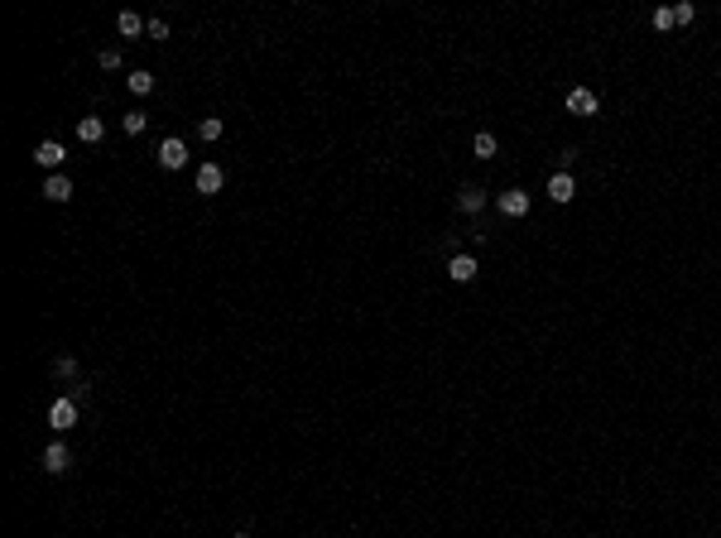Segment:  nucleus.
Returning <instances> with one entry per match:
<instances>
[{"instance_id":"obj_4","label":"nucleus","mask_w":721,"mask_h":538,"mask_svg":"<svg viewBox=\"0 0 721 538\" xmlns=\"http://www.w3.org/2000/svg\"><path fill=\"white\" fill-rule=\"evenodd\" d=\"M548 198H553V202H572V198H577V183H572V173H567V168L548 178Z\"/></svg>"},{"instance_id":"obj_3","label":"nucleus","mask_w":721,"mask_h":538,"mask_svg":"<svg viewBox=\"0 0 721 538\" xmlns=\"http://www.w3.org/2000/svg\"><path fill=\"white\" fill-rule=\"evenodd\" d=\"M221 183H226V173H221V163H202V168H198V193H202V198H212V193H221Z\"/></svg>"},{"instance_id":"obj_14","label":"nucleus","mask_w":721,"mask_h":538,"mask_svg":"<svg viewBox=\"0 0 721 538\" xmlns=\"http://www.w3.org/2000/svg\"><path fill=\"white\" fill-rule=\"evenodd\" d=\"M125 87H130L135 97H149V92H154V72H144V68H140V72H130V77H125Z\"/></svg>"},{"instance_id":"obj_12","label":"nucleus","mask_w":721,"mask_h":538,"mask_svg":"<svg viewBox=\"0 0 721 538\" xmlns=\"http://www.w3.org/2000/svg\"><path fill=\"white\" fill-rule=\"evenodd\" d=\"M101 135H106L101 116H82V120H78V140H82V144H97Z\"/></svg>"},{"instance_id":"obj_10","label":"nucleus","mask_w":721,"mask_h":538,"mask_svg":"<svg viewBox=\"0 0 721 538\" xmlns=\"http://www.w3.org/2000/svg\"><path fill=\"white\" fill-rule=\"evenodd\" d=\"M183 163H188L183 140H164V144H159V168H183Z\"/></svg>"},{"instance_id":"obj_16","label":"nucleus","mask_w":721,"mask_h":538,"mask_svg":"<svg viewBox=\"0 0 721 538\" xmlns=\"http://www.w3.org/2000/svg\"><path fill=\"white\" fill-rule=\"evenodd\" d=\"M198 135H202L207 144H212V140H221V116H207V120L198 125Z\"/></svg>"},{"instance_id":"obj_22","label":"nucleus","mask_w":721,"mask_h":538,"mask_svg":"<svg viewBox=\"0 0 721 538\" xmlns=\"http://www.w3.org/2000/svg\"><path fill=\"white\" fill-rule=\"evenodd\" d=\"M149 39H169V24H164V20H149Z\"/></svg>"},{"instance_id":"obj_15","label":"nucleus","mask_w":721,"mask_h":538,"mask_svg":"<svg viewBox=\"0 0 721 538\" xmlns=\"http://www.w3.org/2000/svg\"><path fill=\"white\" fill-rule=\"evenodd\" d=\"M120 125H125V135H140L144 125H149V116H144V111H125V120H120Z\"/></svg>"},{"instance_id":"obj_23","label":"nucleus","mask_w":721,"mask_h":538,"mask_svg":"<svg viewBox=\"0 0 721 538\" xmlns=\"http://www.w3.org/2000/svg\"><path fill=\"white\" fill-rule=\"evenodd\" d=\"M231 538H250V534H231Z\"/></svg>"},{"instance_id":"obj_11","label":"nucleus","mask_w":721,"mask_h":538,"mask_svg":"<svg viewBox=\"0 0 721 538\" xmlns=\"http://www.w3.org/2000/svg\"><path fill=\"white\" fill-rule=\"evenodd\" d=\"M457 207L476 217L481 207H486V188H476V183H461V193H457Z\"/></svg>"},{"instance_id":"obj_21","label":"nucleus","mask_w":721,"mask_h":538,"mask_svg":"<svg viewBox=\"0 0 721 538\" xmlns=\"http://www.w3.org/2000/svg\"><path fill=\"white\" fill-rule=\"evenodd\" d=\"M53 375H78V360H73V356H58V360H53Z\"/></svg>"},{"instance_id":"obj_20","label":"nucleus","mask_w":721,"mask_h":538,"mask_svg":"<svg viewBox=\"0 0 721 538\" xmlns=\"http://www.w3.org/2000/svg\"><path fill=\"white\" fill-rule=\"evenodd\" d=\"M654 29H659V34H668V29H673V5L654 10Z\"/></svg>"},{"instance_id":"obj_9","label":"nucleus","mask_w":721,"mask_h":538,"mask_svg":"<svg viewBox=\"0 0 721 538\" xmlns=\"http://www.w3.org/2000/svg\"><path fill=\"white\" fill-rule=\"evenodd\" d=\"M567 111H572V116H597V97H592L587 87H572V92H567Z\"/></svg>"},{"instance_id":"obj_1","label":"nucleus","mask_w":721,"mask_h":538,"mask_svg":"<svg viewBox=\"0 0 721 538\" xmlns=\"http://www.w3.org/2000/svg\"><path fill=\"white\" fill-rule=\"evenodd\" d=\"M43 471H48V476H68V471H73V452H68L63 442H48V447H43Z\"/></svg>"},{"instance_id":"obj_19","label":"nucleus","mask_w":721,"mask_h":538,"mask_svg":"<svg viewBox=\"0 0 721 538\" xmlns=\"http://www.w3.org/2000/svg\"><path fill=\"white\" fill-rule=\"evenodd\" d=\"M693 20H698V5H688V0L673 5V24H693Z\"/></svg>"},{"instance_id":"obj_13","label":"nucleus","mask_w":721,"mask_h":538,"mask_svg":"<svg viewBox=\"0 0 721 538\" xmlns=\"http://www.w3.org/2000/svg\"><path fill=\"white\" fill-rule=\"evenodd\" d=\"M116 29L125 34V39H135V34H144V20L135 15V10H120V15H116Z\"/></svg>"},{"instance_id":"obj_7","label":"nucleus","mask_w":721,"mask_h":538,"mask_svg":"<svg viewBox=\"0 0 721 538\" xmlns=\"http://www.w3.org/2000/svg\"><path fill=\"white\" fill-rule=\"evenodd\" d=\"M501 212H505V217H529V193H524V188L501 193Z\"/></svg>"},{"instance_id":"obj_5","label":"nucleus","mask_w":721,"mask_h":538,"mask_svg":"<svg viewBox=\"0 0 721 538\" xmlns=\"http://www.w3.org/2000/svg\"><path fill=\"white\" fill-rule=\"evenodd\" d=\"M476 269H481V264H476L471 255H452V259H447V274H452V284H471V279H476Z\"/></svg>"},{"instance_id":"obj_8","label":"nucleus","mask_w":721,"mask_h":538,"mask_svg":"<svg viewBox=\"0 0 721 538\" xmlns=\"http://www.w3.org/2000/svg\"><path fill=\"white\" fill-rule=\"evenodd\" d=\"M63 159H68V149H63L58 140H43L39 149H34V163H39V168H58Z\"/></svg>"},{"instance_id":"obj_6","label":"nucleus","mask_w":721,"mask_h":538,"mask_svg":"<svg viewBox=\"0 0 721 538\" xmlns=\"http://www.w3.org/2000/svg\"><path fill=\"white\" fill-rule=\"evenodd\" d=\"M43 198H48V202H68V198H73V178H68V173H48V178H43Z\"/></svg>"},{"instance_id":"obj_18","label":"nucleus","mask_w":721,"mask_h":538,"mask_svg":"<svg viewBox=\"0 0 721 538\" xmlns=\"http://www.w3.org/2000/svg\"><path fill=\"white\" fill-rule=\"evenodd\" d=\"M97 63H101V72H116V68H120V48H101Z\"/></svg>"},{"instance_id":"obj_17","label":"nucleus","mask_w":721,"mask_h":538,"mask_svg":"<svg viewBox=\"0 0 721 538\" xmlns=\"http://www.w3.org/2000/svg\"><path fill=\"white\" fill-rule=\"evenodd\" d=\"M496 149H501V144H496V135H491V130H481V135H476V154H481V159H491Z\"/></svg>"},{"instance_id":"obj_2","label":"nucleus","mask_w":721,"mask_h":538,"mask_svg":"<svg viewBox=\"0 0 721 538\" xmlns=\"http://www.w3.org/2000/svg\"><path fill=\"white\" fill-rule=\"evenodd\" d=\"M48 428H53V433H68V428H78V404H73V399H58V404L48 409Z\"/></svg>"}]
</instances>
